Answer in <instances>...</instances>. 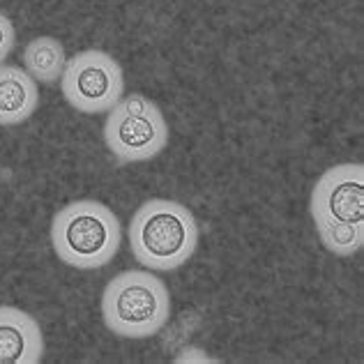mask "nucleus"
I'll list each match as a JSON object with an SVG mask.
<instances>
[{
  "label": "nucleus",
  "mask_w": 364,
  "mask_h": 364,
  "mask_svg": "<svg viewBox=\"0 0 364 364\" xmlns=\"http://www.w3.org/2000/svg\"><path fill=\"white\" fill-rule=\"evenodd\" d=\"M102 318L116 337H155L171 318L168 286L152 270H124L102 293Z\"/></svg>",
  "instance_id": "3"
},
{
  "label": "nucleus",
  "mask_w": 364,
  "mask_h": 364,
  "mask_svg": "<svg viewBox=\"0 0 364 364\" xmlns=\"http://www.w3.org/2000/svg\"><path fill=\"white\" fill-rule=\"evenodd\" d=\"M120 219L100 200H72L53 215L51 247L58 261L76 270H97L109 265L120 252Z\"/></svg>",
  "instance_id": "2"
},
{
  "label": "nucleus",
  "mask_w": 364,
  "mask_h": 364,
  "mask_svg": "<svg viewBox=\"0 0 364 364\" xmlns=\"http://www.w3.org/2000/svg\"><path fill=\"white\" fill-rule=\"evenodd\" d=\"M323 247L334 256H353L364 247V224H343L330 219H314Z\"/></svg>",
  "instance_id": "10"
},
{
  "label": "nucleus",
  "mask_w": 364,
  "mask_h": 364,
  "mask_svg": "<svg viewBox=\"0 0 364 364\" xmlns=\"http://www.w3.org/2000/svg\"><path fill=\"white\" fill-rule=\"evenodd\" d=\"M60 88L72 109L95 116L111 111L120 102L124 95V74L111 53L85 49L67 58Z\"/></svg>",
  "instance_id": "5"
},
{
  "label": "nucleus",
  "mask_w": 364,
  "mask_h": 364,
  "mask_svg": "<svg viewBox=\"0 0 364 364\" xmlns=\"http://www.w3.org/2000/svg\"><path fill=\"white\" fill-rule=\"evenodd\" d=\"M44 334L40 323L16 306H0V364H40Z\"/></svg>",
  "instance_id": "7"
},
{
  "label": "nucleus",
  "mask_w": 364,
  "mask_h": 364,
  "mask_svg": "<svg viewBox=\"0 0 364 364\" xmlns=\"http://www.w3.org/2000/svg\"><path fill=\"white\" fill-rule=\"evenodd\" d=\"M198 247V224L187 205L168 198H150L129 222V249L152 272L182 267Z\"/></svg>",
  "instance_id": "1"
},
{
  "label": "nucleus",
  "mask_w": 364,
  "mask_h": 364,
  "mask_svg": "<svg viewBox=\"0 0 364 364\" xmlns=\"http://www.w3.org/2000/svg\"><path fill=\"white\" fill-rule=\"evenodd\" d=\"M14 44H16V31H14L12 18L0 12V65L9 58Z\"/></svg>",
  "instance_id": "11"
},
{
  "label": "nucleus",
  "mask_w": 364,
  "mask_h": 364,
  "mask_svg": "<svg viewBox=\"0 0 364 364\" xmlns=\"http://www.w3.org/2000/svg\"><path fill=\"white\" fill-rule=\"evenodd\" d=\"M311 219L364 224V166L339 164L328 168L311 189Z\"/></svg>",
  "instance_id": "6"
},
{
  "label": "nucleus",
  "mask_w": 364,
  "mask_h": 364,
  "mask_svg": "<svg viewBox=\"0 0 364 364\" xmlns=\"http://www.w3.org/2000/svg\"><path fill=\"white\" fill-rule=\"evenodd\" d=\"M67 65V53L60 40L55 37H35L23 49V70L33 76L37 83H55L60 81L63 70Z\"/></svg>",
  "instance_id": "9"
},
{
  "label": "nucleus",
  "mask_w": 364,
  "mask_h": 364,
  "mask_svg": "<svg viewBox=\"0 0 364 364\" xmlns=\"http://www.w3.org/2000/svg\"><path fill=\"white\" fill-rule=\"evenodd\" d=\"M40 90L31 74L16 65H0V124L12 127L35 116Z\"/></svg>",
  "instance_id": "8"
},
{
  "label": "nucleus",
  "mask_w": 364,
  "mask_h": 364,
  "mask_svg": "<svg viewBox=\"0 0 364 364\" xmlns=\"http://www.w3.org/2000/svg\"><path fill=\"white\" fill-rule=\"evenodd\" d=\"M107 113L104 143L120 164L155 159L168 146V122L146 95H122L120 102Z\"/></svg>",
  "instance_id": "4"
}]
</instances>
